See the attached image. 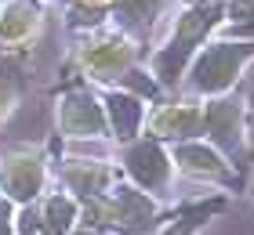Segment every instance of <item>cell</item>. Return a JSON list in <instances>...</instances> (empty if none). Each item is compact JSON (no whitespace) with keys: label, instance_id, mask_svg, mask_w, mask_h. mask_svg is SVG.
<instances>
[{"label":"cell","instance_id":"cell-5","mask_svg":"<svg viewBox=\"0 0 254 235\" xmlns=\"http://www.w3.org/2000/svg\"><path fill=\"white\" fill-rule=\"evenodd\" d=\"M203 134H211V141L225 156H240L247 141V105L244 98H214L203 109Z\"/></svg>","mask_w":254,"mask_h":235},{"label":"cell","instance_id":"cell-15","mask_svg":"<svg viewBox=\"0 0 254 235\" xmlns=\"http://www.w3.org/2000/svg\"><path fill=\"white\" fill-rule=\"evenodd\" d=\"M44 225L51 228V235H69L76 225V199L69 195H51L44 203Z\"/></svg>","mask_w":254,"mask_h":235},{"label":"cell","instance_id":"cell-17","mask_svg":"<svg viewBox=\"0 0 254 235\" xmlns=\"http://www.w3.org/2000/svg\"><path fill=\"white\" fill-rule=\"evenodd\" d=\"M11 109H15V87L0 80V123L7 120V112H11Z\"/></svg>","mask_w":254,"mask_h":235},{"label":"cell","instance_id":"cell-8","mask_svg":"<svg viewBox=\"0 0 254 235\" xmlns=\"http://www.w3.org/2000/svg\"><path fill=\"white\" fill-rule=\"evenodd\" d=\"M59 127L65 138H106L109 134L106 105L87 91H69L59 101Z\"/></svg>","mask_w":254,"mask_h":235},{"label":"cell","instance_id":"cell-19","mask_svg":"<svg viewBox=\"0 0 254 235\" xmlns=\"http://www.w3.org/2000/svg\"><path fill=\"white\" fill-rule=\"evenodd\" d=\"M73 235H106V232H98V228H76Z\"/></svg>","mask_w":254,"mask_h":235},{"label":"cell","instance_id":"cell-21","mask_svg":"<svg viewBox=\"0 0 254 235\" xmlns=\"http://www.w3.org/2000/svg\"><path fill=\"white\" fill-rule=\"evenodd\" d=\"M251 192H254V188H251Z\"/></svg>","mask_w":254,"mask_h":235},{"label":"cell","instance_id":"cell-7","mask_svg":"<svg viewBox=\"0 0 254 235\" xmlns=\"http://www.w3.org/2000/svg\"><path fill=\"white\" fill-rule=\"evenodd\" d=\"M76 62L95 80H117L120 73H127V69L134 65V40H127V37H95L87 44H80Z\"/></svg>","mask_w":254,"mask_h":235},{"label":"cell","instance_id":"cell-3","mask_svg":"<svg viewBox=\"0 0 254 235\" xmlns=\"http://www.w3.org/2000/svg\"><path fill=\"white\" fill-rule=\"evenodd\" d=\"M87 217H91V225H109V228H120L127 235H149L160 225L153 195L134 188V185L113 188V192H102L98 199H91Z\"/></svg>","mask_w":254,"mask_h":235},{"label":"cell","instance_id":"cell-12","mask_svg":"<svg viewBox=\"0 0 254 235\" xmlns=\"http://www.w3.org/2000/svg\"><path fill=\"white\" fill-rule=\"evenodd\" d=\"M65 181H69V188H73L80 199H98L109 188V167L76 159V163H69V167H65Z\"/></svg>","mask_w":254,"mask_h":235},{"label":"cell","instance_id":"cell-20","mask_svg":"<svg viewBox=\"0 0 254 235\" xmlns=\"http://www.w3.org/2000/svg\"><path fill=\"white\" fill-rule=\"evenodd\" d=\"M84 4H91V7H106V4H117V0H84Z\"/></svg>","mask_w":254,"mask_h":235},{"label":"cell","instance_id":"cell-2","mask_svg":"<svg viewBox=\"0 0 254 235\" xmlns=\"http://www.w3.org/2000/svg\"><path fill=\"white\" fill-rule=\"evenodd\" d=\"M247 62H254V40L203 44L186 69V87L196 98H222V94H229L236 87Z\"/></svg>","mask_w":254,"mask_h":235},{"label":"cell","instance_id":"cell-1","mask_svg":"<svg viewBox=\"0 0 254 235\" xmlns=\"http://www.w3.org/2000/svg\"><path fill=\"white\" fill-rule=\"evenodd\" d=\"M225 22V0H203V4L186 7L175 18V29H171L167 44L156 51L153 58V73L160 84H178L186 76V69L192 62V54L207 44V37Z\"/></svg>","mask_w":254,"mask_h":235},{"label":"cell","instance_id":"cell-18","mask_svg":"<svg viewBox=\"0 0 254 235\" xmlns=\"http://www.w3.org/2000/svg\"><path fill=\"white\" fill-rule=\"evenodd\" d=\"M0 235H15V228H11V199L0 203Z\"/></svg>","mask_w":254,"mask_h":235},{"label":"cell","instance_id":"cell-13","mask_svg":"<svg viewBox=\"0 0 254 235\" xmlns=\"http://www.w3.org/2000/svg\"><path fill=\"white\" fill-rule=\"evenodd\" d=\"M40 18L29 4H11L0 11V44H26L37 33Z\"/></svg>","mask_w":254,"mask_h":235},{"label":"cell","instance_id":"cell-6","mask_svg":"<svg viewBox=\"0 0 254 235\" xmlns=\"http://www.w3.org/2000/svg\"><path fill=\"white\" fill-rule=\"evenodd\" d=\"M44 188V156L37 148H15L0 159V192L11 203H33Z\"/></svg>","mask_w":254,"mask_h":235},{"label":"cell","instance_id":"cell-9","mask_svg":"<svg viewBox=\"0 0 254 235\" xmlns=\"http://www.w3.org/2000/svg\"><path fill=\"white\" fill-rule=\"evenodd\" d=\"M175 170L189 174V178H207V181H229V156L214 141H203V138H182L175 152Z\"/></svg>","mask_w":254,"mask_h":235},{"label":"cell","instance_id":"cell-10","mask_svg":"<svg viewBox=\"0 0 254 235\" xmlns=\"http://www.w3.org/2000/svg\"><path fill=\"white\" fill-rule=\"evenodd\" d=\"M149 134L160 141H182L203 134V105L200 101H171L145 116Z\"/></svg>","mask_w":254,"mask_h":235},{"label":"cell","instance_id":"cell-14","mask_svg":"<svg viewBox=\"0 0 254 235\" xmlns=\"http://www.w3.org/2000/svg\"><path fill=\"white\" fill-rule=\"evenodd\" d=\"M225 206V199H207V203H196L192 210H186L182 217L175 221H167V228L164 232H156V235H196L203 228V221L214 214V210H222Z\"/></svg>","mask_w":254,"mask_h":235},{"label":"cell","instance_id":"cell-4","mask_svg":"<svg viewBox=\"0 0 254 235\" xmlns=\"http://www.w3.org/2000/svg\"><path fill=\"white\" fill-rule=\"evenodd\" d=\"M124 170L142 192L164 195L171 188L175 163H171L167 148L160 145V138H134V141H127V148H124Z\"/></svg>","mask_w":254,"mask_h":235},{"label":"cell","instance_id":"cell-16","mask_svg":"<svg viewBox=\"0 0 254 235\" xmlns=\"http://www.w3.org/2000/svg\"><path fill=\"white\" fill-rule=\"evenodd\" d=\"M117 4L127 22H153V15L164 7V0H117Z\"/></svg>","mask_w":254,"mask_h":235},{"label":"cell","instance_id":"cell-11","mask_svg":"<svg viewBox=\"0 0 254 235\" xmlns=\"http://www.w3.org/2000/svg\"><path fill=\"white\" fill-rule=\"evenodd\" d=\"M106 116H109V134L120 138V141H134L138 131L145 123V109H142V98L138 94H127V91H109L106 98Z\"/></svg>","mask_w":254,"mask_h":235}]
</instances>
